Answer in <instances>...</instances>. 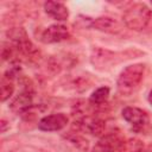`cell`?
Segmentation results:
<instances>
[{
    "label": "cell",
    "mask_w": 152,
    "mask_h": 152,
    "mask_svg": "<svg viewBox=\"0 0 152 152\" xmlns=\"http://www.w3.org/2000/svg\"><path fill=\"white\" fill-rule=\"evenodd\" d=\"M151 17V10L145 4L135 2L126 8L122 14V20L128 28L134 31H141L148 25Z\"/></svg>",
    "instance_id": "1"
},
{
    "label": "cell",
    "mask_w": 152,
    "mask_h": 152,
    "mask_svg": "<svg viewBox=\"0 0 152 152\" xmlns=\"http://www.w3.org/2000/svg\"><path fill=\"white\" fill-rule=\"evenodd\" d=\"M145 72V65L141 63H135L127 65L119 75L118 89L121 94L128 95L133 93L142 81Z\"/></svg>",
    "instance_id": "2"
},
{
    "label": "cell",
    "mask_w": 152,
    "mask_h": 152,
    "mask_svg": "<svg viewBox=\"0 0 152 152\" xmlns=\"http://www.w3.org/2000/svg\"><path fill=\"white\" fill-rule=\"evenodd\" d=\"M122 118L133 127L134 131H141L148 124L147 113L138 107H125L122 109Z\"/></svg>",
    "instance_id": "3"
},
{
    "label": "cell",
    "mask_w": 152,
    "mask_h": 152,
    "mask_svg": "<svg viewBox=\"0 0 152 152\" xmlns=\"http://www.w3.org/2000/svg\"><path fill=\"white\" fill-rule=\"evenodd\" d=\"M124 139L114 132L103 135L93 148V152H122Z\"/></svg>",
    "instance_id": "4"
},
{
    "label": "cell",
    "mask_w": 152,
    "mask_h": 152,
    "mask_svg": "<svg viewBox=\"0 0 152 152\" xmlns=\"http://www.w3.org/2000/svg\"><path fill=\"white\" fill-rule=\"evenodd\" d=\"M70 33L66 26L62 24H52L43 31L40 36V40L45 44H53L68 39Z\"/></svg>",
    "instance_id": "5"
},
{
    "label": "cell",
    "mask_w": 152,
    "mask_h": 152,
    "mask_svg": "<svg viewBox=\"0 0 152 152\" xmlns=\"http://www.w3.org/2000/svg\"><path fill=\"white\" fill-rule=\"evenodd\" d=\"M68 121L69 119L64 113H55L42 118L38 122V128L45 132L61 131L68 125Z\"/></svg>",
    "instance_id": "6"
},
{
    "label": "cell",
    "mask_w": 152,
    "mask_h": 152,
    "mask_svg": "<svg viewBox=\"0 0 152 152\" xmlns=\"http://www.w3.org/2000/svg\"><path fill=\"white\" fill-rule=\"evenodd\" d=\"M77 126L81 131L90 133L91 135H101L104 132V121L96 116H83L81 120L77 121Z\"/></svg>",
    "instance_id": "7"
},
{
    "label": "cell",
    "mask_w": 152,
    "mask_h": 152,
    "mask_svg": "<svg viewBox=\"0 0 152 152\" xmlns=\"http://www.w3.org/2000/svg\"><path fill=\"white\" fill-rule=\"evenodd\" d=\"M31 107H32V91L27 87L21 93H19L10 104V108L18 114H24L28 112Z\"/></svg>",
    "instance_id": "8"
},
{
    "label": "cell",
    "mask_w": 152,
    "mask_h": 152,
    "mask_svg": "<svg viewBox=\"0 0 152 152\" xmlns=\"http://www.w3.org/2000/svg\"><path fill=\"white\" fill-rule=\"evenodd\" d=\"M90 26L95 30L106 32V33H119L121 31V26L120 24L109 17H100V18H95L94 20H91Z\"/></svg>",
    "instance_id": "9"
},
{
    "label": "cell",
    "mask_w": 152,
    "mask_h": 152,
    "mask_svg": "<svg viewBox=\"0 0 152 152\" xmlns=\"http://www.w3.org/2000/svg\"><path fill=\"white\" fill-rule=\"evenodd\" d=\"M44 10L48 15H50L52 19L63 21L66 20L69 17V11L66 6L58 1H48L44 4Z\"/></svg>",
    "instance_id": "10"
},
{
    "label": "cell",
    "mask_w": 152,
    "mask_h": 152,
    "mask_svg": "<svg viewBox=\"0 0 152 152\" xmlns=\"http://www.w3.org/2000/svg\"><path fill=\"white\" fill-rule=\"evenodd\" d=\"M109 88L108 87H100L96 90H94L89 97V102L94 106H100L103 104L108 97H109Z\"/></svg>",
    "instance_id": "11"
},
{
    "label": "cell",
    "mask_w": 152,
    "mask_h": 152,
    "mask_svg": "<svg viewBox=\"0 0 152 152\" xmlns=\"http://www.w3.org/2000/svg\"><path fill=\"white\" fill-rule=\"evenodd\" d=\"M0 90H1V101L5 102L7 99H10L14 91V86L11 78H7L6 76L2 77L1 80V86H0Z\"/></svg>",
    "instance_id": "12"
},
{
    "label": "cell",
    "mask_w": 152,
    "mask_h": 152,
    "mask_svg": "<svg viewBox=\"0 0 152 152\" xmlns=\"http://www.w3.org/2000/svg\"><path fill=\"white\" fill-rule=\"evenodd\" d=\"M68 140L70 142H72L78 150H81L82 152H86L89 147V144H88V140L84 139L83 137L78 135V134H70L68 135Z\"/></svg>",
    "instance_id": "13"
},
{
    "label": "cell",
    "mask_w": 152,
    "mask_h": 152,
    "mask_svg": "<svg viewBox=\"0 0 152 152\" xmlns=\"http://www.w3.org/2000/svg\"><path fill=\"white\" fill-rule=\"evenodd\" d=\"M148 102L152 104V90L150 91V94H148Z\"/></svg>",
    "instance_id": "14"
},
{
    "label": "cell",
    "mask_w": 152,
    "mask_h": 152,
    "mask_svg": "<svg viewBox=\"0 0 152 152\" xmlns=\"http://www.w3.org/2000/svg\"><path fill=\"white\" fill-rule=\"evenodd\" d=\"M134 152H146V151L144 150V146H142V147H140V148H138V150H135Z\"/></svg>",
    "instance_id": "15"
},
{
    "label": "cell",
    "mask_w": 152,
    "mask_h": 152,
    "mask_svg": "<svg viewBox=\"0 0 152 152\" xmlns=\"http://www.w3.org/2000/svg\"><path fill=\"white\" fill-rule=\"evenodd\" d=\"M151 4H152V1H151Z\"/></svg>",
    "instance_id": "16"
}]
</instances>
